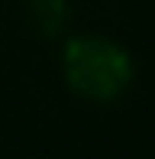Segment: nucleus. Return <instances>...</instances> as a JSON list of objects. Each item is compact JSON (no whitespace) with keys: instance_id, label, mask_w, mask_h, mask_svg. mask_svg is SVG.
I'll list each match as a JSON object with an SVG mask.
<instances>
[{"instance_id":"nucleus-1","label":"nucleus","mask_w":155,"mask_h":159,"mask_svg":"<svg viewBox=\"0 0 155 159\" xmlns=\"http://www.w3.org/2000/svg\"><path fill=\"white\" fill-rule=\"evenodd\" d=\"M61 75L71 94L90 104H113L132 88L136 65L119 42L97 33H78L61 49Z\"/></svg>"},{"instance_id":"nucleus-2","label":"nucleus","mask_w":155,"mask_h":159,"mask_svg":"<svg viewBox=\"0 0 155 159\" xmlns=\"http://www.w3.org/2000/svg\"><path fill=\"white\" fill-rule=\"evenodd\" d=\"M26 16L39 36H58L71 20V7L68 0H26Z\"/></svg>"}]
</instances>
